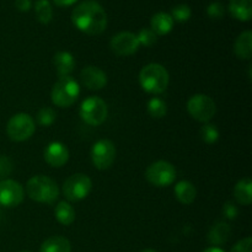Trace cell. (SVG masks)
I'll list each match as a JSON object with an SVG mask.
<instances>
[{"mask_svg": "<svg viewBox=\"0 0 252 252\" xmlns=\"http://www.w3.org/2000/svg\"><path fill=\"white\" fill-rule=\"evenodd\" d=\"M76 29L88 34H100L107 26V14L98 2L86 0L80 2L71 14Z\"/></svg>", "mask_w": 252, "mask_h": 252, "instance_id": "1", "label": "cell"}, {"mask_svg": "<svg viewBox=\"0 0 252 252\" xmlns=\"http://www.w3.org/2000/svg\"><path fill=\"white\" fill-rule=\"evenodd\" d=\"M26 193L38 203H53L59 196V189L56 181L44 175L31 177L26 185Z\"/></svg>", "mask_w": 252, "mask_h": 252, "instance_id": "2", "label": "cell"}, {"mask_svg": "<svg viewBox=\"0 0 252 252\" xmlns=\"http://www.w3.org/2000/svg\"><path fill=\"white\" fill-rule=\"evenodd\" d=\"M169 73L162 65L150 63L139 73V83L144 91L149 94H161L169 85Z\"/></svg>", "mask_w": 252, "mask_h": 252, "instance_id": "3", "label": "cell"}, {"mask_svg": "<svg viewBox=\"0 0 252 252\" xmlns=\"http://www.w3.org/2000/svg\"><path fill=\"white\" fill-rule=\"evenodd\" d=\"M80 95V86L79 83L71 76L59 78L52 89V102L62 108L70 107Z\"/></svg>", "mask_w": 252, "mask_h": 252, "instance_id": "4", "label": "cell"}, {"mask_svg": "<svg viewBox=\"0 0 252 252\" xmlns=\"http://www.w3.org/2000/svg\"><path fill=\"white\" fill-rule=\"evenodd\" d=\"M36 129L33 118L27 113H16L6 125L7 137L14 142H24L32 137Z\"/></svg>", "mask_w": 252, "mask_h": 252, "instance_id": "5", "label": "cell"}, {"mask_svg": "<svg viewBox=\"0 0 252 252\" xmlns=\"http://www.w3.org/2000/svg\"><path fill=\"white\" fill-rule=\"evenodd\" d=\"M79 113L81 120L89 126H100L107 118V105L102 98L90 96L83 101Z\"/></svg>", "mask_w": 252, "mask_h": 252, "instance_id": "6", "label": "cell"}, {"mask_svg": "<svg viewBox=\"0 0 252 252\" xmlns=\"http://www.w3.org/2000/svg\"><path fill=\"white\" fill-rule=\"evenodd\" d=\"M93 189V182L84 174H75L69 176L63 184V193L70 202H78L86 198Z\"/></svg>", "mask_w": 252, "mask_h": 252, "instance_id": "7", "label": "cell"}, {"mask_svg": "<svg viewBox=\"0 0 252 252\" xmlns=\"http://www.w3.org/2000/svg\"><path fill=\"white\" fill-rule=\"evenodd\" d=\"M145 177L155 187H167L171 184H174L176 179V170L172 164L169 161H160L153 162L149 165L145 172Z\"/></svg>", "mask_w": 252, "mask_h": 252, "instance_id": "8", "label": "cell"}, {"mask_svg": "<svg viewBox=\"0 0 252 252\" xmlns=\"http://www.w3.org/2000/svg\"><path fill=\"white\" fill-rule=\"evenodd\" d=\"M187 111L194 120L207 123L216 115V102L203 94L193 95L187 102Z\"/></svg>", "mask_w": 252, "mask_h": 252, "instance_id": "9", "label": "cell"}, {"mask_svg": "<svg viewBox=\"0 0 252 252\" xmlns=\"http://www.w3.org/2000/svg\"><path fill=\"white\" fill-rule=\"evenodd\" d=\"M116 159V147L111 140L101 139L93 145L91 160L98 170H107L112 166Z\"/></svg>", "mask_w": 252, "mask_h": 252, "instance_id": "10", "label": "cell"}, {"mask_svg": "<svg viewBox=\"0 0 252 252\" xmlns=\"http://www.w3.org/2000/svg\"><path fill=\"white\" fill-rule=\"evenodd\" d=\"M25 189L21 184L14 180L5 179L0 181V206L12 208L24 201Z\"/></svg>", "mask_w": 252, "mask_h": 252, "instance_id": "11", "label": "cell"}, {"mask_svg": "<svg viewBox=\"0 0 252 252\" xmlns=\"http://www.w3.org/2000/svg\"><path fill=\"white\" fill-rule=\"evenodd\" d=\"M111 49L115 52L117 56L127 57L132 56L135 52L139 49L140 43L138 41L137 34L132 33V32H120L116 36L112 37L111 39Z\"/></svg>", "mask_w": 252, "mask_h": 252, "instance_id": "12", "label": "cell"}, {"mask_svg": "<svg viewBox=\"0 0 252 252\" xmlns=\"http://www.w3.org/2000/svg\"><path fill=\"white\" fill-rule=\"evenodd\" d=\"M80 80L90 90H101L107 85V75L97 66H85L80 71Z\"/></svg>", "mask_w": 252, "mask_h": 252, "instance_id": "13", "label": "cell"}, {"mask_svg": "<svg viewBox=\"0 0 252 252\" xmlns=\"http://www.w3.org/2000/svg\"><path fill=\"white\" fill-rule=\"evenodd\" d=\"M69 159V150L63 143L52 142L44 149V160L52 167H62Z\"/></svg>", "mask_w": 252, "mask_h": 252, "instance_id": "14", "label": "cell"}, {"mask_svg": "<svg viewBox=\"0 0 252 252\" xmlns=\"http://www.w3.org/2000/svg\"><path fill=\"white\" fill-rule=\"evenodd\" d=\"M53 65L59 78H65V76H70V74L73 73L75 68V61L69 52L61 51L54 54Z\"/></svg>", "mask_w": 252, "mask_h": 252, "instance_id": "15", "label": "cell"}, {"mask_svg": "<svg viewBox=\"0 0 252 252\" xmlns=\"http://www.w3.org/2000/svg\"><path fill=\"white\" fill-rule=\"evenodd\" d=\"M229 11L240 21H249L252 17V0H230Z\"/></svg>", "mask_w": 252, "mask_h": 252, "instance_id": "16", "label": "cell"}, {"mask_svg": "<svg viewBox=\"0 0 252 252\" xmlns=\"http://www.w3.org/2000/svg\"><path fill=\"white\" fill-rule=\"evenodd\" d=\"M150 25H152V30L157 34H166L172 30L174 19L167 12L160 11L152 17Z\"/></svg>", "mask_w": 252, "mask_h": 252, "instance_id": "17", "label": "cell"}, {"mask_svg": "<svg viewBox=\"0 0 252 252\" xmlns=\"http://www.w3.org/2000/svg\"><path fill=\"white\" fill-rule=\"evenodd\" d=\"M235 54L240 59H250L252 56V32L244 31L239 34L234 44Z\"/></svg>", "mask_w": 252, "mask_h": 252, "instance_id": "18", "label": "cell"}, {"mask_svg": "<svg viewBox=\"0 0 252 252\" xmlns=\"http://www.w3.org/2000/svg\"><path fill=\"white\" fill-rule=\"evenodd\" d=\"M175 196L182 204L189 206V204L193 203V201L196 199V187L189 181H180L175 186Z\"/></svg>", "mask_w": 252, "mask_h": 252, "instance_id": "19", "label": "cell"}, {"mask_svg": "<svg viewBox=\"0 0 252 252\" xmlns=\"http://www.w3.org/2000/svg\"><path fill=\"white\" fill-rule=\"evenodd\" d=\"M234 197L243 206H249L252 202V182L249 177L240 180L234 187Z\"/></svg>", "mask_w": 252, "mask_h": 252, "instance_id": "20", "label": "cell"}, {"mask_svg": "<svg viewBox=\"0 0 252 252\" xmlns=\"http://www.w3.org/2000/svg\"><path fill=\"white\" fill-rule=\"evenodd\" d=\"M229 235H230V226H229V224L220 221V223H217L211 229L208 234V241L212 245H223V244L228 241Z\"/></svg>", "mask_w": 252, "mask_h": 252, "instance_id": "21", "label": "cell"}, {"mask_svg": "<svg viewBox=\"0 0 252 252\" xmlns=\"http://www.w3.org/2000/svg\"><path fill=\"white\" fill-rule=\"evenodd\" d=\"M71 246L66 238L51 236L41 246V252H70Z\"/></svg>", "mask_w": 252, "mask_h": 252, "instance_id": "22", "label": "cell"}, {"mask_svg": "<svg viewBox=\"0 0 252 252\" xmlns=\"http://www.w3.org/2000/svg\"><path fill=\"white\" fill-rule=\"evenodd\" d=\"M57 220L63 225H70L75 220V211L68 202H59L54 209Z\"/></svg>", "mask_w": 252, "mask_h": 252, "instance_id": "23", "label": "cell"}, {"mask_svg": "<svg viewBox=\"0 0 252 252\" xmlns=\"http://www.w3.org/2000/svg\"><path fill=\"white\" fill-rule=\"evenodd\" d=\"M34 10H36L37 19L42 24H48L52 20L53 10H52V5L48 0H37L36 5H34Z\"/></svg>", "mask_w": 252, "mask_h": 252, "instance_id": "24", "label": "cell"}, {"mask_svg": "<svg viewBox=\"0 0 252 252\" xmlns=\"http://www.w3.org/2000/svg\"><path fill=\"white\" fill-rule=\"evenodd\" d=\"M148 112L152 116L153 118H162L165 117L167 112V106L166 102L161 98L153 97L148 102Z\"/></svg>", "mask_w": 252, "mask_h": 252, "instance_id": "25", "label": "cell"}, {"mask_svg": "<svg viewBox=\"0 0 252 252\" xmlns=\"http://www.w3.org/2000/svg\"><path fill=\"white\" fill-rule=\"evenodd\" d=\"M36 118L38 125L47 127V126H51L56 121L57 113L52 107H42L37 113Z\"/></svg>", "mask_w": 252, "mask_h": 252, "instance_id": "26", "label": "cell"}, {"mask_svg": "<svg viewBox=\"0 0 252 252\" xmlns=\"http://www.w3.org/2000/svg\"><path fill=\"white\" fill-rule=\"evenodd\" d=\"M201 138L207 144H213L219 139V130L214 125H206L199 130Z\"/></svg>", "mask_w": 252, "mask_h": 252, "instance_id": "27", "label": "cell"}, {"mask_svg": "<svg viewBox=\"0 0 252 252\" xmlns=\"http://www.w3.org/2000/svg\"><path fill=\"white\" fill-rule=\"evenodd\" d=\"M191 7L186 4H180L172 7L171 10V17L179 22H185L191 17Z\"/></svg>", "mask_w": 252, "mask_h": 252, "instance_id": "28", "label": "cell"}, {"mask_svg": "<svg viewBox=\"0 0 252 252\" xmlns=\"http://www.w3.org/2000/svg\"><path fill=\"white\" fill-rule=\"evenodd\" d=\"M137 37L139 43L145 47L153 46L158 39V34L152 29H142L139 31V33L137 34Z\"/></svg>", "mask_w": 252, "mask_h": 252, "instance_id": "29", "label": "cell"}, {"mask_svg": "<svg viewBox=\"0 0 252 252\" xmlns=\"http://www.w3.org/2000/svg\"><path fill=\"white\" fill-rule=\"evenodd\" d=\"M207 14L212 19H221L225 14V7H224L223 2L220 1H213L208 5L207 7Z\"/></svg>", "mask_w": 252, "mask_h": 252, "instance_id": "30", "label": "cell"}, {"mask_svg": "<svg viewBox=\"0 0 252 252\" xmlns=\"http://www.w3.org/2000/svg\"><path fill=\"white\" fill-rule=\"evenodd\" d=\"M11 170H12L11 160H10L7 157H5V155H1V157H0V179L6 177L7 175L11 172Z\"/></svg>", "mask_w": 252, "mask_h": 252, "instance_id": "31", "label": "cell"}, {"mask_svg": "<svg viewBox=\"0 0 252 252\" xmlns=\"http://www.w3.org/2000/svg\"><path fill=\"white\" fill-rule=\"evenodd\" d=\"M238 214H239V209L233 202H226V203L223 206V216L225 217L226 219L233 220V219H235L236 217H238Z\"/></svg>", "mask_w": 252, "mask_h": 252, "instance_id": "32", "label": "cell"}, {"mask_svg": "<svg viewBox=\"0 0 252 252\" xmlns=\"http://www.w3.org/2000/svg\"><path fill=\"white\" fill-rule=\"evenodd\" d=\"M251 246H252V239L251 238H245L243 240H240L239 243L235 244L230 252H251Z\"/></svg>", "mask_w": 252, "mask_h": 252, "instance_id": "33", "label": "cell"}, {"mask_svg": "<svg viewBox=\"0 0 252 252\" xmlns=\"http://www.w3.org/2000/svg\"><path fill=\"white\" fill-rule=\"evenodd\" d=\"M31 4V0H16L15 1V5H16V7L20 11H27V10H30Z\"/></svg>", "mask_w": 252, "mask_h": 252, "instance_id": "34", "label": "cell"}, {"mask_svg": "<svg viewBox=\"0 0 252 252\" xmlns=\"http://www.w3.org/2000/svg\"><path fill=\"white\" fill-rule=\"evenodd\" d=\"M53 1L56 2L57 5H59V6H68V5L74 4L76 0H53Z\"/></svg>", "mask_w": 252, "mask_h": 252, "instance_id": "35", "label": "cell"}, {"mask_svg": "<svg viewBox=\"0 0 252 252\" xmlns=\"http://www.w3.org/2000/svg\"><path fill=\"white\" fill-rule=\"evenodd\" d=\"M203 252H225V251L221 250L220 248H217V246H212V248H208L207 250H204Z\"/></svg>", "mask_w": 252, "mask_h": 252, "instance_id": "36", "label": "cell"}, {"mask_svg": "<svg viewBox=\"0 0 252 252\" xmlns=\"http://www.w3.org/2000/svg\"><path fill=\"white\" fill-rule=\"evenodd\" d=\"M140 252H157V251H154V250H150V249H147V250H143V251H140Z\"/></svg>", "mask_w": 252, "mask_h": 252, "instance_id": "37", "label": "cell"}, {"mask_svg": "<svg viewBox=\"0 0 252 252\" xmlns=\"http://www.w3.org/2000/svg\"><path fill=\"white\" fill-rule=\"evenodd\" d=\"M21 252H30V251H21Z\"/></svg>", "mask_w": 252, "mask_h": 252, "instance_id": "38", "label": "cell"}]
</instances>
